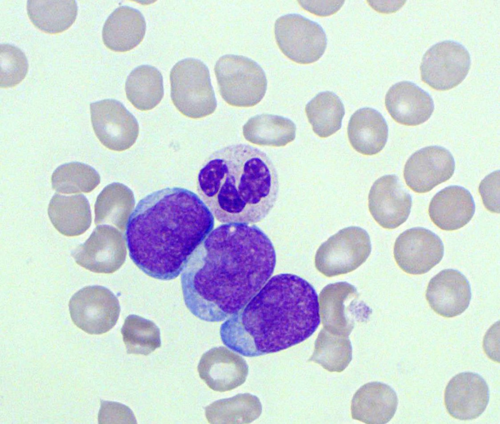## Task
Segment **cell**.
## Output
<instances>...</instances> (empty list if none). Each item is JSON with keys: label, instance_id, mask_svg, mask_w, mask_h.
Wrapping results in <instances>:
<instances>
[{"label": "cell", "instance_id": "obj_1", "mask_svg": "<svg viewBox=\"0 0 500 424\" xmlns=\"http://www.w3.org/2000/svg\"><path fill=\"white\" fill-rule=\"evenodd\" d=\"M275 264L273 245L258 227L222 224L208 234L183 270L186 305L201 320H224L258 293Z\"/></svg>", "mask_w": 500, "mask_h": 424}, {"label": "cell", "instance_id": "obj_2", "mask_svg": "<svg viewBox=\"0 0 500 424\" xmlns=\"http://www.w3.org/2000/svg\"><path fill=\"white\" fill-rule=\"evenodd\" d=\"M214 225L213 215L194 193L179 187L158 190L142 198L129 217V255L149 276L174 279Z\"/></svg>", "mask_w": 500, "mask_h": 424}, {"label": "cell", "instance_id": "obj_3", "mask_svg": "<svg viewBox=\"0 0 500 424\" xmlns=\"http://www.w3.org/2000/svg\"><path fill=\"white\" fill-rule=\"evenodd\" d=\"M320 323L317 294L304 279L281 273L270 279L220 328L227 347L247 357L278 352L310 337Z\"/></svg>", "mask_w": 500, "mask_h": 424}, {"label": "cell", "instance_id": "obj_4", "mask_svg": "<svg viewBox=\"0 0 500 424\" xmlns=\"http://www.w3.org/2000/svg\"><path fill=\"white\" fill-rule=\"evenodd\" d=\"M197 189L219 222L252 225L263 220L273 207L279 181L266 153L237 144L210 155L198 173Z\"/></svg>", "mask_w": 500, "mask_h": 424}, {"label": "cell", "instance_id": "obj_5", "mask_svg": "<svg viewBox=\"0 0 500 424\" xmlns=\"http://www.w3.org/2000/svg\"><path fill=\"white\" fill-rule=\"evenodd\" d=\"M170 81L171 100L184 116L201 118L215 111L217 101L209 72L202 61L192 58L180 60L170 71Z\"/></svg>", "mask_w": 500, "mask_h": 424}, {"label": "cell", "instance_id": "obj_6", "mask_svg": "<svg viewBox=\"0 0 500 424\" xmlns=\"http://www.w3.org/2000/svg\"><path fill=\"white\" fill-rule=\"evenodd\" d=\"M214 71L220 95L231 106L252 107L265 95L266 74L251 59L241 55H226L216 61Z\"/></svg>", "mask_w": 500, "mask_h": 424}, {"label": "cell", "instance_id": "obj_7", "mask_svg": "<svg viewBox=\"0 0 500 424\" xmlns=\"http://www.w3.org/2000/svg\"><path fill=\"white\" fill-rule=\"evenodd\" d=\"M371 251L370 238L365 230L356 226L345 228L320 246L315 266L328 277L346 274L363 264Z\"/></svg>", "mask_w": 500, "mask_h": 424}, {"label": "cell", "instance_id": "obj_8", "mask_svg": "<svg viewBox=\"0 0 500 424\" xmlns=\"http://www.w3.org/2000/svg\"><path fill=\"white\" fill-rule=\"evenodd\" d=\"M274 34L282 53L299 64L318 60L326 49L327 39L322 27L299 14H289L279 17L275 22Z\"/></svg>", "mask_w": 500, "mask_h": 424}, {"label": "cell", "instance_id": "obj_9", "mask_svg": "<svg viewBox=\"0 0 500 424\" xmlns=\"http://www.w3.org/2000/svg\"><path fill=\"white\" fill-rule=\"evenodd\" d=\"M73 323L90 334H102L116 325L120 312L119 301L101 286L85 287L76 292L69 303Z\"/></svg>", "mask_w": 500, "mask_h": 424}, {"label": "cell", "instance_id": "obj_10", "mask_svg": "<svg viewBox=\"0 0 500 424\" xmlns=\"http://www.w3.org/2000/svg\"><path fill=\"white\" fill-rule=\"evenodd\" d=\"M471 58L461 44L446 40L429 49L420 65L421 80L432 88L447 91L459 84L468 73Z\"/></svg>", "mask_w": 500, "mask_h": 424}, {"label": "cell", "instance_id": "obj_11", "mask_svg": "<svg viewBox=\"0 0 500 424\" xmlns=\"http://www.w3.org/2000/svg\"><path fill=\"white\" fill-rule=\"evenodd\" d=\"M318 303L324 328L337 335L348 336L354 319H365L371 312L359 300L355 287L345 282L325 286L319 294Z\"/></svg>", "mask_w": 500, "mask_h": 424}, {"label": "cell", "instance_id": "obj_12", "mask_svg": "<svg viewBox=\"0 0 500 424\" xmlns=\"http://www.w3.org/2000/svg\"><path fill=\"white\" fill-rule=\"evenodd\" d=\"M92 127L98 139L111 150L123 151L135 142L139 124L120 101L105 99L90 105Z\"/></svg>", "mask_w": 500, "mask_h": 424}, {"label": "cell", "instance_id": "obj_13", "mask_svg": "<svg viewBox=\"0 0 500 424\" xmlns=\"http://www.w3.org/2000/svg\"><path fill=\"white\" fill-rule=\"evenodd\" d=\"M444 245L438 236L422 227L408 229L396 239L394 256L398 266L407 273L424 274L441 260Z\"/></svg>", "mask_w": 500, "mask_h": 424}, {"label": "cell", "instance_id": "obj_14", "mask_svg": "<svg viewBox=\"0 0 500 424\" xmlns=\"http://www.w3.org/2000/svg\"><path fill=\"white\" fill-rule=\"evenodd\" d=\"M126 255L121 235L108 226H99L72 253L77 264L91 271L111 273L123 264Z\"/></svg>", "mask_w": 500, "mask_h": 424}, {"label": "cell", "instance_id": "obj_15", "mask_svg": "<svg viewBox=\"0 0 500 424\" xmlns=\"http://www.w3.org/2000/svg\"><path fill=\"white\" fill-rule=\"evenodd\" d=\"M455 170L454 159L445 148L430 146L417 150L407 160L403 171L407 185L421 193L449 179Z\"/></svg>", "mask_w": 500, "mask_h": 424}, {"label": "cell", "instance_id": "obj_16", "mask_svg": "<svg viewBox=\"0 0 500 424\" xmlns=\"http://www.w3.org/2000/svg\"><path fill=\"white\" fill-rule=\"evenodd\" d=\"M412 205L410 194L395 174L377 179L371 188L368 196L369 211L382 228L394 229L404 223Z\"/></svg>", "mask_w": 500, "mask_h": 424}, {"label": "cell", "instance_id": "obj_17", "mask_svg": "<svg viewBox=\"0 0 500 424\" xmlns=\"http://www.w3.org/2000/svg\"><path fill=\"white\" fill-rule=\"evenodd\" d=\"M488 385L477 373L464 372L453 377L444 391V401L448 413L460 420L476 419L489 402Z\"/></svg>", "mask_w": 500, "mask_h": 424}, {"label": "cell", "instance_id": "obj_18", "mask_svg": "<svg viewBox=\"0 0 500 424\" xmlns=\"http://www.w3.org/2000/svg\"><path fill=\"white\" fill-rule=\"evenodd\" d=\"M425 296L428 304L437 314L452 318L468 308L471 299V288L461 272L445 269L430 280Z\"/></svg>", "mask_w": 500, "mask_h": 424}, {"label": "cell", "instance_id": "obj_19", "mask_svg": "<svg viewBox=\"0 0 500 424\" xmlns=\"http://www.w3.org/2000/svg\"><path fill=\"white\" fill-rule=\"evenodd\" d=\"M200 378L212 390L225 392L243 384L248 374V366L238 354L224 347L210 349L200 360Z\"/></svg>", "mask_w": 500, "mask_h": 424}, {"label": "cell", "instance_id": "obj_20", "mask_svg": "<svg viewBox=\"0 0 500 424\" xmlns=\"http://www.w3.org/2000/svg\"><path fill=\"white\" fill-rule=\"evenodd\" d=\"M388 112L397 123L415 126L426 121L434 109L430 95L416 84L400 81L391 86L385 98Z\"/></svg>", "mask_w": 500, "mask_h": 424}, {"label": "cell", "instance_id": "obj_21", "mask_svg": "<svg viewBox=\"0 0 500 424\" xmlns=\"http://www.w3.org/2000/svg\"><path fill=\"white\" fill-rule=\"evenodd\" d=\"M475 212L472 195L464 188L447 187L432 198L428 209L432 221L442 230L451 231L466 225Z\"/></svg>", "mask_w": 500, "mask_h": 424}, {"label": "cell", "instance_id": "obj_22", "mask_svg": "<svg viewBox=\"0 0 500 424\" xmlns=\"http://www.w3.org/2000/svg\"><path fill=\"white\" fill-rule=\"evenodd\" d=\"M398 400L386 384L373 382L361 387L352 401V418L366 424H386L394 416Z\"/></svg>", "mask_w": 500, "mask_h": 424}, {"label": "cell", "instance_id": "obj_23", "mask_svg": "<svg viewBox=\"0 0 500 424\" xmlns=\"http://www.w3.org/2000/svg\"><path fill=\"white\" fill-rule=\"evenodd\" d=\"M146 23L138 10L121 6L116 9L104 22L103 40L108 49L118 52L128 51L143 40Z\"/></svg>", "mask_w": 500, "mask_h": 424}, {"label": "cell", "instance_id": "obj_24", "mask_svg": "<svg viewBox=\"0 0 500 424\" xmlns=\"http://www.w3.org/2000/svg\"><path fill=\"white\" fill-rule=\"evenodd\" d=\"M348 136L353 148L367 155L376 154L385 147L388 128L382 115L376 110L365 107L351 116L347 128Z\"/></svg>", "mask_w": 500, "mask_h": 424}, {"label": "cell", "instance_id": "obj_25", "mask_svg": "<svg viewBox=\"0 0 500 424\" xmlns=\"http://www.w3.org/2000/svg\"><path fill=\"white\" fill-rule=\"evenodd\" d=\"M48 214L54 227L67 236L83 233L92 221L89 202L82 194H55L49 202Z\"/></svg>", "mask_w": 500, "mask_h": 424}, {"label": "cell", "instance_id": "obj_26", "mask_svg": "<svg viewBox=\"0 0 500 424\" xmlns=\"http://www.w3.org/2000/svg\"><path fill=\"white\" fill-rule=\"evenodd\" d=\"M296 126L281 116L262 114L250 118L243 127L245 139L259 146L283 147L295 137Z\"/></svg>", "mask_w": 500, "mask_h": 424}, {"label": "cell", "instance_id": "obj_27", "mask_svg": "<svg viewBox=\"0 0 500 424\" xmlns=\"http://www.w3.org/2000/svg\"><path fill=\"white\" fill-rule=\"evenodd\" d=\"M27 14L35 27L54 34L62 32L75 21L78 7L74 0H29Z\"/></svg>", "mask_w": 500, "mask_h": 424}, {"label": "cell", "instance_id": "obj_28", "mask_svg": "<svg viewBox=\"0 0 500 424\" xmlns=\"http://www.w3.org/2000/svg\"><path fill=\"white\" fill-rule=\"evenodd\" d=\"M125 91L128 100L138 110L144 111L152 109L164 96L162 75L153 66H139L128 76Z\"/></svg>", "mask_w": 500, "mask_h": 424}, {"label": "cell", "instance_id": "obj_29", "mask_svg": "<svg viewBox=\"0 0 500 424\" xmlns=\"http://www.w3.org/2000/svg\"><path fill=\"white\" fill-rule=\"evenodd\" d=\"M262 405L259 399L249 393L216 401L205 409L210 424H249L260 415Z\"/></svg>", "mask_w": 500, "mask_h": 424}, {"label": "cell", "instance_id": "obj_30", "mask_svg": "<svg viewBox=\"0 0 500 424\" xmlns=\"http://www.w3.org/2000/svg\"><path fill=\"white\" fill-rule=\"evenodd\" d=\"M305 112L313 132L319 137L326 138L341 128L345 109L336 94L325 91L319 93L307 104Z\"/></svg>", "mask_w": 500, "mask_h": 424}, {"label": "cell", "instance_id": "obj_31", "mask_svg": "<svg viewBox=\"0 0 500 424\" xmlns=\"http://www.w3.org/2000/svg\"><path fill=\"white\" fill-rule=\"evenodd\" d=\"M352 347L348 336L337 335L324 328L314 343L310 361L318 364L330 372H341L350 363Z\"/></svg>", "mask_w": 500, "mask_h": 424}, {"label": "cell", "instance_id": "obj_32", "mask_svg": "<svg viewBox=\"0 0 500 424\" xmlns=\"http://www.w3.org/2000/svg\"><path fill=\"white\" fill-rule=\"evenodd\" d=\"M121 333L128 353L147 355L161 347L158 327L152 321L140 316L128 315Z\"/></svg>", "mask_w": 500, "mask_h": 424}, {"label": "cell", "instance_id": "obj_33", "mask_svg": "<svg viewBox=\"0 0 500 424\" xmlns=\"http://www.w3.org/2000/svg\"><path fill=\"white\" fill-rule=\"evenodd\" d=\"M100 182V176L94 168L78 162L61 165L54 171L51 177L53 189L66 194L89 193Z\"/></svg>", "mask_w": 500, "mask_h": 424}, {"label": "cell", "instance_id": "obj_34", "mask_svg": "<svg viewBox=\"0 0 500 424\" xmlns=\"http://www.w3.org/2000/svg\"><path fill=\"white\" fill-rule=\"evenodd\" d=\"M0 65L1 88L15 86L24 78L28 71L27 60L23 52L8 44L0 46Z\"/></svg>", "mask_w": 500, "mask_h": 424}, {"label": "cell", "instance_id": "obj_35", "mask_svg": "<svg viewBox=\"0 0 500 424\" xmlns=\"http://www.w3.org/2000/svg\"><path fill=\"white\" fill-rule=\"evenodd\" d=\"M100 424H136L133 412L122 404L102 401L99 413Z\"/></svg>", "mask_w": 500, "mask_h": 424}, {"label": "cell", "instance_id": "obj_36", "mask_svg": "<svg viewBox=\"0 0 500 424\" xmlns=\"http://www.w3.org/2000/svg\"><path fill=\"white\" fill-rule=\"evenodd\" d=\"M479 192L485 208L493 213H500V171L487 175L480 183Z\"/></svg>", "mask_w": 500, "mask_h": 424}, {"label": "cell", "instance_id": "obj_37", "mask_svg": "<svg viewBox=\"0 0 500 424\" xmlns=\"http://www.w3.org/2000/svg\"><path fill=\"white\" fill-rule=\"evenodd\" d=\"M300 6L307 11L320 17L336 13L342 6L344 0H299Z\"/></svg>", "mask_w": 500, "mask_h": 424}, {"label": "cell", "instance_id": "obj_38", "mask_svg": "<svg viewBox=\"0 0 500 424\" xmlns=\"http://www.w3.org/2000/svg\"><path fill=\"white\" fill-rule=\"evenodd\" d=\"M397 1L367 0V2L374 10L379 13H390L395 12L399 8L396 5Z\"/></svg>", "mask_w": 500, "mask_h": 424}]
</instances>
